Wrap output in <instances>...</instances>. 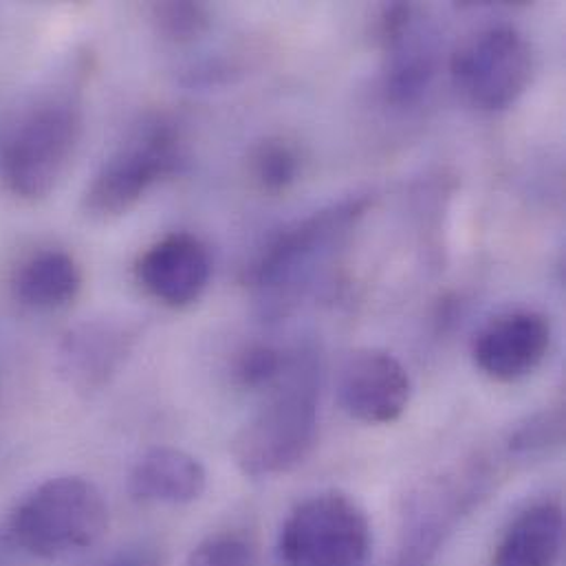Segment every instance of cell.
Here are the masks:
<instances>
[{
    "label": "cell",
    "mask_w": 566,
    "mask_h": 566,
    "mask_svg": "<svg viewBox=\"0 0 566 566\" xmlns=\"http://www.w3.org/2000/svg\"><path fill=\"white\" fill-rule=\"evenodd\" d=\"M552 322L538 311H510L490 319L474 337L476 366L496 381L530 377L547 357Z\"/></svg>",
    "instance_id": "10"
},
{
    "label": "cell",
    "mask_w": 566,
    "mask_h": 566,
    "mask_svg": "<svg viewBox=\"0 0 566 566\" xmlns=\"http://www.w3.org/2000/svg\"><path fill=\"white\" fill-rule=\"evenodd\" d=\"M108 532V505L84 476H55L27 492L7 518V534L24 554L57 560L95 547Z\"/></svg>",
    "instance_id": "2"
},
{
    "label": "cell",
    "mask_w": 566,
    "mask_h": 566,
    "mask_svg": "<svg viewBox=\"0 0 566 566\" xmlns=\"http://www.w3.org/2000/svg\"><path fill=\"white\" fill-rule=\"evenodd\" d=\"M373 547L366 512L342 492L302 501L283 523L279 554L286 566H361Z\"/></svg>",
    "instance_id": "6"
},
{
    "label": "cell",
    "mask_w": 566,
    "mask_h": 566,
    "mask_svg": "<svg viewBox=\"0 0 566 566\" xmlns=\"http://www.w3.org/2000/svg\"><path fill=\"white\" fill-rule=\"evenodd\" d=\"M250 170L263 190L284 192L297 181L302 172V159L286 139L270 137L252 150Z\"/></svg>",
    "instance_id": "16"
},
{
    "label": "cell",
    "mask_w": 566,
    "mask_h": 566,
    "mask_svg": "<svg viewBox=\"0 0 566 566\" xmlns=\"http://www.w3.org/2000/svg\"><path fill=\"white\" fill-rule=\"evenodd\" d=\"M137 333L117 319H91L73 326L57 346V370L80 392L104 388L126 364Z\"/></svg>",
    "instance_id": "11"
},
{
    "label": "cell",
    "mask_w": 566,
    "mask_h": 566,
    "mask_svg": "<svg viewBox=\"0 0 566 566\" xmlns=\"http://www.w3.org/2000/svg\"><path fill=\"white\" fill-rule=\"evenodd\" d=\"M337 395L353 419L368 426H386L406 412L412 381L403 364L388 350L357 348L339 368Z\"/></svg>",
    "instance_id": "9"
},
{
    "label": "cell",
    "mask_w": 566,
    "mask_h": 566,
    "mask_svg": "<svg viewBox=\"0 0 566 566\" xmlns=\"http://www.w3.org/2000/svg\"><path fill=\"white\" fill-rule=\"evenodd\" d=\"M157 33L168 42H192L210 27V9L203 2H157L153 4Z\"/></svg>",
    "instance_id": "17"
},
{
    "label": "cell",
    "mask_w": 566,
    "mask_h": 566,
    "mask_svg": "<svg viewBox=\"0 0 566 566\" xmlns=\"http://www.w3.org/2000/svg\"><path fill=\"white\" fill-rule=\"evenodd\" d=\"M366 208L368 199H350L284 228L256 256L248 281L263 300L279 308L289 306L348 239Z\"/></svg>",
    "instance_id": "4"
},
{
    "label": "cell",
    "mask_w": 566,
    "mask_h": 566,
    "mask_svg": "<svg viewBox=\"0 0 566 566\" xmlns=\"http://www.w3.org/2000/svg\"><path fill=\"white\" fill-rule=\"evenodd\" d=\"M82 270L62 250H42L20 263L13 276V295L33 311H60L82 291Z\"/></svg>",
    "instance_id": "15"
},
{
    "label": "cell",
    "mask_w": 566,
    "mask_h": 566,
    "mask_svg": "<svg viewBox=\"0 0 566 566\" xmlns=\"http://www.w3.org/2000/svg\"><path fill=\"white\" fill-rule=\"evenodd\" d=\"M82 108L71 95L40 99L0 142V179L20 199H44L66 172L82 137Z\"/></svg>",
    "instance_id": "3"
},
{
    "label": "cell",
    "mask_w": 566,
    "mask_h": 566,
    "mask_svg": "<svg viewBox=\"0 0 566 566\" xmlns=\"http://www.w3.org/2000/svg\"><path fill=\"white\" fill-rule=\"evenodd\" d=\"M563 549L565 514L556 503H541L510 525L492 566H554Z\"/></svg>",
    "instance_id": "14"
},
{
    "label": "cell",
    "mask_w": 566,
    "mask_h": 566,
    "mask_svg": "<svg viewBox=\"0 0 566 566\" xmlns=\"http://www.w3.org/2000/svg\"><path fill=\"white\" fill-rule=\"evenodd\" d=\"M208 472L199 459L177 448H153L133 468L128 490L139 503L190 505L206 494Z\"/></svg>",
    "instance_id": "13"
},
{
    "label": "cell",
    "mask_w": 566,
    "mask_h": 566,
    "mask_svg": "<svg viewBox=\"0 0 566 566\" xmlns=\"http://www.w3.org/2000/svg\"><path fill=\"white\" fill-rule=\"evenodd\" d=\"M565 439V415L560 408L543 410L527 419L510 439V448L516 454L534 457L560 448Z\"/></svg>",
    "instance_id": "20"
},
{
    "label": "cell",
    "mask_w": 566,
    "mask_h": 566,
    "mask_svg": "<svg viewBox=\"0 0 566 566\" xmlns=\"http://www.w3.org/2000/svg\"><path fill=\"white\" fill-rule=\"evenodd\" d=\"M186 164V144L168 119L144 122L97 170L88 184L82 208L95 221H113L128 214L142 197L161 179Z\"/></svg>",
    "instance_id": "5"
},
{
    "label": "cell",
    "mask_w": 566,
    "mask_h": 566,
    "mask_svg": "<svg viewBox=\"0 0 566 566\" xmlns=\"http://www.w3.org/2000/svg\"><path fill=\"white\" fill-rule=\"evenodd\" d=\"M454 86L483 111H505L534 75L532 46L514 27H492L465 40L450 62Z\"/></svg>",
    "instance_id": "7"
},
{
    "label": "cell",
    "mask_w": 566,
    "mask_h": 566,
    "mask_svg": "<svg viewBox=\"0 0 566 566\" xmlns=\"http://www.w3.org/2000/svg\"><path fill=\"white\" fill-rule=\"evenodd\" d=\"M188 566H256V547L241 532H217L192 549Z\"/></svg>",
    "instance_id": "18"
},
{
    "label": "cell",
    "mask_w": 566,
    "mask_h": 566,
    "mask_svg": "<svg viewBox=\"0 0 566 566\" xmlns=\"http://www.w3.org/2000/svg\"><path fill=\"white\" fill-rule=\"evenodd\" d=\"M317 434V384L308 355L286 361L265 406L239 430L232 457L250 479L291 472L313 450Z\"/></svg>",
    "instance_id": "1"
},
{
    "label": "cell",
    "mask_w": 566,
    "mask_h": 566,
    "mask_svg": "<svg viewBox=\"0 0 566 566\" xmlns=\"http://www.w3.org/2000/svg\"><path fill=\"white\" fill-rule=\"evenodd\" d=\"M286 361L281 350L268 344H254L239 355L234 377L248 390H272L281 381Z\"/></svg>",
    "instance_id": "19"
},
{
    "label": "cell",
    "mask_w": 566,
    "mask_h": 566,
    "mask_svg": "<svg viewBox=\"0 0 566 566\" xmlns=\"http://www.w3.org/2000/svg\"><path fill=\"white\" fill-rule=\"evenodd\" d=\"M104 566H157V558L148 549H130L111 558Z\"/></svg>",
    "instance_id": "21"
},
{
    "label": "cell",
    "mask_w": 566,
    "mask_h": 566,
    "mask_svg": "<svg viewBox=\"0 0 566 566\" xmlns=\"http://www.w3.org/2000/svg\"><path fill=\"white\" fill-rule=\"evenodd\" d=\"M212 261L208 248L192 234H170L148 248L137 261V281L172 308L197 302L208 289Z\"/></svg>",
    "instance_id": "12"
},
{
    "label": "cell",
    "mask_w": 566,
    "mask_h": 566,
    "mask_svg": "<svg viewBox=\"0 0 566 566\" xmlns=\"http://www.w3.org/2000/svg\"><path fill=\"white\" fill-rule=\"evenodd\" d=\"M379 40L386 53L384 91L390 104L412 106L430 88L437 73V35L415 4L384 9Z\"/></svg>",
    "instance_id": "8"
}]
</instances>
